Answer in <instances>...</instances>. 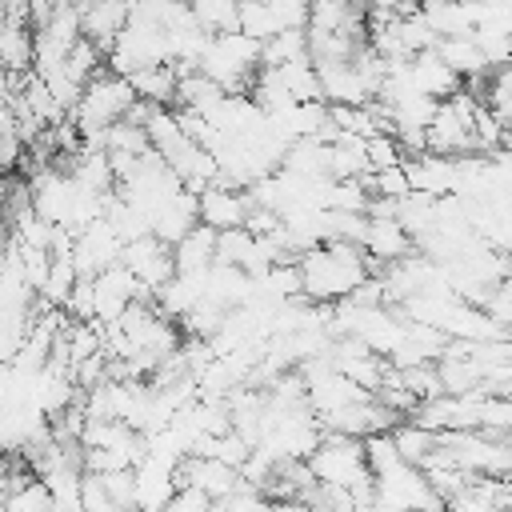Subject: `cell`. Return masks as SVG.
I'll use <instances>...</instances> for the list:
<instances>
[{
  "label": "cell",
  "mask_w": 512,
  "mask_h": 512,
  "mask_svg": "<svg viewBox=\"0 0 512 512\" xmlns=\"http://www.w3.org/2000/svg\"><path fill=\"white\" fill-rule=\"evenodd\" d=\"M312 20V4L304 0H256V4H240V32L268 44L284 32H308Z\"/></svg>",
  "instance_id": "cell-3"
},
{
  "label": "cell",
  "mask_w": 512,
  "mask_h": 512,
  "mask_svg": "<svg viewBox=\"0 0 512 512\" xmlns=\"http://www.w3.org/2000/svg\"><path fill=\"white\" fill-rule=\"evenodd\" d=\"M364 456H368L372 476H384V472H392V468L404 464V460H400V448H396V440H392V432L368 436V440H364Z\"/></svg>",
  "instance_id": "cell-21"
},
{
  "label": "cell",
  "mask_w": 512,
  "mask_h": 512,
  "mask_svg": "<svg viewBox=\"0 0 512 512\" xmlns=\"http://www.w3.org/2000/svg\"><path fill=\"white\" fill-rule=\"evenodd\" d=\"M216 240L220 232L212 228H196L188 240L176 244V276H204L208 268H216Z\"/></svg>",
  "instance_id": "cell-17"
},
{
  "label": "cell",
  "mask_w": 512,
  "mask_h": 512,
  "mask_svg": "<svg viewBox=\"0 0 512 512\" xmlns=\"http://www.w3.org/2000/svg\"><path fill=\"white\" fill-rule=\"evenodd\" d=\"M404 168H408L412 192L432 196V200H448V196H456V184H460V160L424 152V156L404 160Z\"/></svg>",
  "instance_id": "cell-10"
},
{
  "label": "cell",
  "mask_w": 512,
  "mask_h": 512,
  "mask_svg": "<svg viewBox=\"0 0 512 512\" xmlns=\"http://www.w3.org/2000/svg\"><path fill=\"white\" fill-rule=\"evenodd\" d=\"M360 248H364V256H368L380 272L420 252L416 240H412V232H408L396 216H368V228H364Z\"/></svg>",
  "instance_id": "cell-7"
},
{
  "label": "cell",
  "mask_w": 512,
  "mask_h": 512,
  "mask_svg": "<svg viewBox=\"0 0 512 512\" xmlns=\"http://www.w3.org/2000/svg\"><path fill=\"white\" fill-rule=\"evenodd\" d=\"M364 144H368V168L372 172H388V168H400L408 160L404 148H400V140L392 132H380V136H372Z\"/></svg>",
  "instance_id": "cell-22"
},
{
  "label": "cell",
  "mask_w": 512,
  "mask_h": 512,
  "mask_svg": "<svg viewBox=\"0 0 512 512\" xmlns=\"http://www.w3.org/2000/svg\"><path fill=\"white\" fill-rule=\"evenodd\" d=\"M440 512H452V508H448V504H444V508H440Z\"/></svg>",
  "instance_id": "cell-25"
},
{
  "label": "cell",
  "mask_w": 512,
  "mask_h": 512,
  "mask_svg": "<svg viewBox=\"0 0 512 512\" xmlns=\"http://www.w3.org/2000/svg\"><path fill=\"white\" fill-rule=\"evenodd\" d=\"M124 268L140 280V288H148L152 296L176 276V248H168L164 240L156 236H144V240H132L124 248Z\"/></svg>",
  "instance_id": "cell-8"
},
{
  "label": "cell",
  "mask_w": 512,
  "mask_h": 512,
  "mask_svg": "<svg viewBox=\"0 0 512 512\" xmlns=\"http://www.w3.org/2000/svg\"><path fill=\"white\" fill-rule=\"evenodd\" d=\"M80 12H84V40H92L104 52H112V44L132 20V4H108V0L80 4Z\"/></svg>",
  "instance_id": "cell-13"
},
{
  "label": "cell",
  "mask_w": 512,
  "mask_h": 512,
  "mask_svg": "<svg viewBox=\"0 0 512 512\" xmlns=\"http://www.w3.org/2000/svg\"><path fill=\"white\" fill-rule=\"evenodd\" d=\"M436 56H440L464 84H472V80H488V76H492V68H488V60H484V48H480L476 32H472V36H448V40H436Z\"/></svg>",
  "instance_id": "cell-14"
},
{
  "label": "cell",
  "mask_w": 512,
  "mask_h": 512,
  "mask_svg": "<svg viewBox=\"0 0 512 512\" xmlns=\"http://www.w3.org/2000/svg\"><path fill=\"white\" fill-rule=\"evenodd\" d=\"M180 488H196L212 504H220L236 488H244V476L232 464H220V460H208V456H184V464H180Z\"/></svg>",
  "instance_id": "cell-9"
},
{
  "label": "cell",
  "mask_w": 512,
  "mask_h": 512,
  "mask_svg": "<svg viewBox=\"0 0 512 512\" xmlns=\"http://www.w3.org/2000/svg\"><path fill=\"white\" fill-rule=\"evenodd\" d=\"M4 512H56V500H52L48 484L32 472V464L16 460L8 488H4Z\"/></svg>",
  "instance_id": "cell-12"
},
{
  "label": "cell",
  "mask_w": 512,
  "mask_h": 512,
  "mask_svg": "<svg viewBox=\"0 0 512 512\" xmlns=\"http://www.w3.org/2000/svg\"><path fill=\"white\" fill-rule=\"evenodd\" d=\"M256 212L252 192L232 188V184H212L208 192H200V224L212 232H232V228H248Z\"/></svg>",
  "instance_id": "cell-6"
},
{
  "label": "cell",
  "mask_w": 512,
  "mask_h": 512,
  "mask_svg": "<svg viewBox=\"0 0 512 512\" xmlns=\"http://www.w3.org/2000/svg\"><path fill=\"white\" fill-rule=\"evenodd\" d=\"M300 60H312L308 32H284V36L264 44V68H288V64H300Z\"/></svg>",
  "instance_id": "cell-20"
},
{
  "label": "cell",
  "mask_w": 512,
  "mask_h": 512,
  "mask_svg": "<svg viewBox=\"0 0 512 512\" xmlns=\"http://www.w3.org/2000/svg\"><path fill=\"white\" fill-rule=\"evenodd\" d=\"M164 512H212V500L204 492H196V488H180L176 500Z\"/></svg>",
  "instance_id": "cell-24"
},
{
  "label": "cell",
  "mask_w": 512,
  "mask_h": 512,
  "mask_svg": "<svg viewBox=\"0 0 512 512\" xmlns=\"http://www.w3.org/2000/svg\"><path fill=\"white\" fill-rule=\"evenodd\" d=\"M136 96L144 104H156V108H176V96H180V72L176 64H160V68H144L136 76H128Z\"/></svg>",
  "instance_id": "cell-16"
},
{
  "label": "cell",
  "mask_w": 512,
  "mask_h": 512,
  "mask_svg": "<svg viewBox=\"0 0 512 512\" xmlns=\"http://www.w3.org/2000/svg\"><path fill=\"white\" fill-rule=\"evenodd\" d=\"M392 440H396V448H400V460L412 464V468H420V472H424V464L440 452V436L428 432V428H420L416 420H404V424L392 432Z\"/></svg>",
  "instance_id": "cell-18"
},
{
  "label": "cell",
  "mask_w": 512,
  "mask_h": 512,
  "mask_svg": "<svg viewBox=\"0 0 512 512\" xmlns=\"http://www.w3.org/2000/svg\"><path fill=\"white\" fill-rule=\"evenodd\" d=\"M512 504V480H488V476H472L452 500V512H504Z\"/></svg>",
  "instance_id": "cell-15"
},
{
  "label": "cell",
  "mask_w": 512,
  "mask_h": 512,
  "mask_svg": "<svg viewBox=\"0 0 512 512\" xmlns=\"http://www.w3.org/2000/svg\"><path fill=\"white\" fill-rule=\"evenodd\" d=\"M484 312H488V316H492V320H496V324H500V328L512 336V280H504V284H500V288L488 296Z\"/></svg>",
  "instance_id": "cell-23"
},
{
  "label": "cell",
  "mask_w": 512,
  "mask_h": 512,
  "mask_svg": "<svg viewBox=\"0 0 512 512\" xmlns=\"http://www.w3.org/2000/svg\"><path fill=\"white\" fill-rule=\"evenodd\" d=\"M136 100H140V96H136L132 80H124V76H116V72H104V76H96V80L84 88V96H80V104L72 108L68 120H72L76 136L96 148L108 128H116L120 120H128V112L136 108Z\"/></svg>",
  "instance_id": "cell-2"
},
{
  "label": "cell",
  "mask_w": 512,
  "mask_h": 512,
  "mask_svg": "<svg viewBox=\"0 0 512 512\" xmlns=\"http://www.w3.org/2000/svg\"><path fill=\"white\" fill-rule=\"evenodd\" d=\"M300 284H304V300L336 308L344 304L364 280L376 276V264L364 256L360 244H320L312 252L300 256Z\"/></svg>",
  "instance_id": "cell-1"
},
{
  "label": "cell",
  "mask_w": 512,
  "mask_h": 512,
  "mask_svg": "<svg viewBox=\"0 0 512 512\" xmlns=\"http://www.w3.org/2000/svg\"><path fill=\"white\" fill-rule=\"evenodd\" d=\"M192 16H196V24L208 36L240 32V4H232V0H196L192 4Z\"/></svg>",
  "instance_id": "cell-19"
},
{
  "label": "cell",
  "mask_w": 512,
  "mask_h": 512,
  "mask_svg": "<svg viewBox=\"0 0 512 512\" xmlns=\"http://www.w3.org/2000/svg\"><path fill=\"white\" fill-rule=\"evenodd\" d=\"M376 504H384L392 512H424V508H440L444 500L432 492V484L420 468L400 464V468L376 476Z\"/></svg>",
  "instance_id": "cell-4"
},
{
  "label": "cell",
  "mask_w": 512,
  "mask_h": 512,
  "mask_svg": "<svg viewBox=\"0 0 512 512\" xmlns=\"http://www.w3.org/2000/svg\"><path fill=\"white\" fill-rule=\"evenodd\" d=\"M328 364L344 376V380H352L356 388H364V392H380L384 388V380L392 376V364L384 360V356H376L368 344H360V340H336L332 344V352H328Z\"/></svg>",
  "instance_id": "cell-5"
},
{
  "label": "cell",
  "mask_w": 512,
  "mask_h": 512,
  "mask_svg": "<svg viewBox=\"0 0 512 512\" xmlns=\"http://www.w3.org/2000/svg\"><path fill=\"white\" fill-rule=\"evenodd\" d=\"M408 84L420 92V96H428V100H452V96H460L464 92V80L436 56V48L432 52H424V56H416V60H408Z\"/></svg>",
  "instance_id": "cell-11"
}]
</instances>
